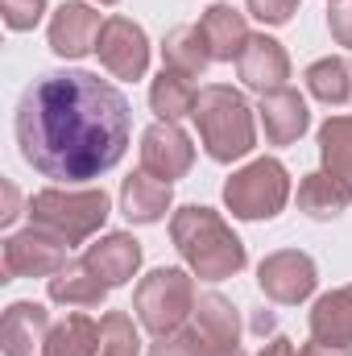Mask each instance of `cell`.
I'll return each instance as SVG.
<instances>
[{
    "mask_svg": "<svg viewBox=\"0 0 352 356\" xmlns=\"http://www.w3.org/2000/svg\"><path fill=\"white\" fill-rule=\"evenodd\" d=\"M191 166H195V145H191V137L178 124L158 120V124H150L141 133V170H150L162 182H175Z\"/></svg>",
    "mask_w": 352,
    "mask_h": 356,
    "instance_id": "10",
    "label": "cell"
},
{
    "mask_svg": "<svg viewBox=\"0 0 352 356\" xmlns=\"http://www.w3.org/2000/svg\"><path fill=\"white\" fill-rule=\"evenodd\" d=\"M99 4H116V0H99Z\"/></svg>",
    "mask_w": 352,
    "mask_h": 356,
    "instance_id": "36",
    "label": "cell"
},
{
    "mask_svg": "<svg viewBox=\"0 0 352 356\" xmlns=\"http://www.w3.org/2000/svg\"><path fill=\"white\" fill-rule=\"evenodd\" d=\"M195 298H199V290H195L191 273L162 266L137 282L133 311H137V319L150 336H170L178 327H186V319L195 315Z\"/></svg>",
    "mask_w": 352,
    "mask_h": 356,
    "instance_id": "5",
    "label": "cell"
},
{
    "mask_svg": "<svg viewBox=\"0 0 352 356\" xmlns=\"http://www.w3.org/2000/svg\"><path fill=\"white\" fill-rule=\"evenodd\" d=\"M46 290H50V302L58 307H99L112 286L88 261H67L54 277H46Z\"/></svg>",
    "mask_w": 352,
    "mask_h": 356,
    "instance_id": "19",
    "label": "cell"
},
{
    "mask_svg": "<svg viewBox=\"0 0 352 356\" xmlns=\"http://www.w3.org/2000/svg\"><path fill=\"white\" fill-rule=\"evenodd\" d=\"M195 104H199V91L191 83V75H178V71L162 67V75L150 88V108L158 112V120L178 124L182 116H195Z\"/></svg>",
    "mask_w": 352,
    "mask_h": 356,
    "instance_id": "23",
    "label": "cell"
},
{
    "mask_svg": "<svg viewBox=\"0 0 352 356\" xmlns=\"http://www.w3.org/2000/svg\"><path fill=\"white\" fill-rule=\"evenodd\" d=\"M29 220H33V228H46L50 236H58L71 249V245H83L91 232L104 228L108 195L99 186H83V191L46 186L29 199Z\"/></svg>",
    "mask_w": 352,
    "mask_h": 356,
    "instance_id": "4",
    "label": "cell"
},
{
    "mask_svg": "<svg viewBox=\"0 0 352 356\" xmlns=\"http://www.w3.org/2000/svg\"><path fill=\"white\" fill-rule=\"evenodd\" d=\"M294 356H352L344 344H323V340H311V344H303Z\"/></svg>",
    "mask_w": 352,
    "mask_h": 356,
    "instance_id": "32",
    "label": "cell"
},
{
    "mask_svg": "<svg viewBox=\"0 0 352 356\" xmlns=\"http://www.w3.org/2000/svg\"><path fill=\"white\" fill-rule=\"evenodd\" d=\"M99 356H141V332L133 315L108 311L99 319Z\"/></svg>",
    "mask_w": 352,
    "mask_h": 356,
    "instance_id": "27",
    "label": "cell"
},
{
    "mask_svg": "<svg viewBox=\"0 0 352 356\" xmlns=\"http://www.w3.org/2000/svg\"><path fill=\"white\" fill-rule=\"evenodd\" d=\"M67 266V245L46 228H25L4 241V273L13 277H54Z\"/></svg>",
    "mask_w": 352,
    "mask_h": 356,
    "instance_id": "9",
    "label": "cell"
},
{
    "mask_svg": "<svg viewBox=\"0 0 352 356\" xmlns=\"http://www.w3.org/2000/svg\"><path fill=\"white\" fill-rule=\"evenodd\" d=\"M352 207V182L332 170H311L298 182V211L311 220H336Z\"/></svg>",
    "mask_w": 352,
    "mask_h": 356,
    "instance_id": "16",
    "label": "cell"
},
{
    "mask_svg": "<svg viewBox=\"0 0 352 356\" xmlns=\"http://www.w3.org/2000/svg\"><path fill=\"white\" fill-rule=\"evenodd\" d=\"M162 63H166V71H178V75H203L207 71V63H216L211 58V50H207V38H203V29L199 25H175L170 33H166V42H162Z\"/></svg>",
    "mask_w": 352,
    "mask_h": 356,
    "instance_id": "22",
    "label": "cell"
},
{
    "mask_svg": "<svg viewBox=\"0 0 352 356\" xmlns=\"http://www.w3.org/2000/svg\"><path fill=\"white\" fill-rule=\"evenodd\" d=\"M207 356H245L241 348H207Z\"/></svg>",
    "mask_w": 352,
    "mask_h": 356,
    "instance_id": "35",
    "label": "cell"
},
{
    "mask_svg": "<svg viewBox=\"0 0 352 356\" xmlns=\"http://www.w3.org/2000/svg\"><path fill=\"white\" fill-rule=\"evenodd\" d=\"M257 286H262V294L269 302L298 307L303 298L315 294L319 269H315V261L303 249H278V253H269L262 266H257Z\"/></svg>",
    "mask_w": 352,
    "mask_h": 356,
    "instance_id": "7",
    "label": "cell"
},
{
    "mask_svg": "<svg viewBox=\"0 0 352 356\" xmlns=\"http://www.w3.org/2000/svg\"><path fill=\"white\" fill-rule=\"evenodd\" d=\"M203 38H207V50L216 63H241L245 46H249V25H245V13H237L232 4H211L199 21Z\"/></svg>",
    "mask_w": 352,
    "mask_h": 356,
    "instance_id": "18",
    "label": "cell"
},
{
    "mask_svg": "<svg viewBox=\"0 0 352 356\" xmlns=\"http://www.w3.org/2000/svg\"><path fill=\"white\" fill-rule=\"evenodd\" d=\"M191 319H195V327L203 332L207 344H216V348H241V319H237V307L224 294L203 290L195 298V315Z\"/></svg>",
    "mask_w": 352,
    "mask_h": 356,
    "instance_id": "20",
    "label": "cell"
},
{
    "mask_svg": "<svg viewBox=\"0 0 352 356\" xmlns=\"http://www.w3.org/2000/svg\"><path fill=\"white\" fill-rule=\"evenodd\" d=\"M170 199H175L170 182L154 178L150 170H137V175H129L120 182V211H125L129 224H158V220H166Z\"/></svg>",
    "mask_w": 352,
    "mask_h": 356,
    "instance_id": "15",
    "label": "cell"
},
{
    "mask_svg": "<svg viewBox=\"0 0 352 356\" xmlns=\"http://www.w3.org/2000/svg\"><path fill=\"white\" fill-rule=\"evenodd\" d=\"M319 158L323 170L352 182V116H332L319 124Z\"/></svg>",
    "mask_w": 352,
    "mask_h": 356,
    "instance_id": "26",
    "label": "cell"
},
{
    "mask_svg": "<svg viewBox=\"0 0 352 356\" xmlns=\"http://www.w3.org/2000/svg\"><path fill=\"white\" fill-rule=\"evenodd\" d=\"M207 348H216V344H207L203 332L191 323V327L170 332V336H158V340L150 344V356H207Z\"/></svg>",
    "mask_w": 352,
    "mask_h": 356,
    "instance_id": "28",
    "label": "cell"
},
{
    "mask_svg": "<svg viewBox=\"0 0 352 356\" xmlns=\"http://www.w3.org/2000/svg\"><path fill=\"white\" fill-rule=\"evenodd\" d=\"M95 54H99V63H104V71H108L112 79L133 83V79H141L145 67H150V38H145V29H141L137 21H129V17H108L104 29H99Z\"/></svg>",
    "mask_w": 352,
    "mask_h": 356,
    "instance_id": "8",
    "label": "cell"
},
{
    "mask_svg": "<svg viewBox=\"0 0 352 356\" xmlns=\"http://www.w3.org/2000/svg\"><path fill=\"white\" fill-rule=\"evenodd\" d=\"M170 241H175L178 257L186 261V269L203 282L237 277L249 261L241 236L224 224V216L199 203H186L170 216Z\"/></svg>",
    "mask_w": 352,
    "mask_h": 356,
    "instance_id": "2",
    "label": "cell"
},
{
    "mask_svg": "<svg viewBox=\"0 0 352 356\" xmlns=\"http://www.w3.org/2000/svg\"><path fill=\"white\" fill-rule=\"evenodd\" d=\"M195 124H199V141L207 149L211 162H237L249 158L257 145V129H253V108L249 99L228 83H207L199 91L195 104Z\"/></svg>",
    "mask_w": 352,
    "mask_h": 356,
    "instance_id": "3",
    "label": "cell"
},
{
    "mask_svg": "<svg viewBox=\"0 0 352 356\" xmlns=\"http://www.w3.org/2000/svg\"><path fill=\"white\" fill-rule=\"evenodd\" d=\"M83 261H88L108 286H125V282L141 269V241H133L129 232H108V236H99L95 245H88Z\"/></svg>",
    "mask_w": 352,
    "mask_h": 356,
    "instance_id": "17",
    "label": "cell"
},
{
    "mask_svg": "<svg viewBox=\"0 0 352 356\" xmlns=\"http://www.w3.org/2000/svg\"><path fill=\"white\" fill-rule=\"evenodd\" d=\"M46 356H99V323L88 315H67L50 327Z\"/></svg>",
    "mask_w": 352,
    "mask_h": 356,
    "instance_id": "24",
    "label": "cell"
},
{
    "mask_svg": "<svg viewBox=\"0 0 352 356\" xmlns=\"http://www.w3.org/2000/svg\"><path fill=\"white\" fill-rule=\"evenodd\" d=\"M307 91H311L315 99L332 104V108L349 104V99H352V71H349V63H344L340 54H336V58H319V63H311V67H307Z\"/></svg>",
    "mask_w": 352,
    "mask_h": 356,
    "instance_id": "25",
    "label": "cell"
},
{
    "mask_svg": "<svg viewBox=\"0 0 352 356\" xmlns=\"http://www.w3.org/2000/svg\"><path fill=\"white\" fill-rule=\"evenodd\" d=\"M328 29H332V38H336L340 46L352 50V0H332V8H328Z\"/></svg>",
    "mask_w": 352,
    "mask_h": 356,
    "instance_id": "31",
    "label": "cell"
},
{
    "mask_svg": "<svg viewBox=\"0 0 352 356\" xmlns=\"http://www.w3.org/2000/svg\"><path fill=\"white\" fill-rule=\"evenodd\" d=\"M0 13H4V25H8V29L25 33V29H33V25L42 21L46 0H0Z\"/></svg>",
    "mask_w": 352,
    "mask_h": 356,
    "instance_id": "29",
    "label": "cell"
},
{
    "mask_svg": "<svg viewBox=\"0 0 352 356\" xmlns=\"http://www.w3.org/2000/svg\"><path fill=\"white\" fill-rule=\"evenodd\" d=\"M290 199V175L278 158H257L224 182V203L237 220H273Z\"/></svg>",
    "mask_w": 352,
    "mask_h": 356,
    "instance_id": "6",
    "label": "cell"
},
{
    "mask_svg": "<svg viewBox=\"0 0 352 356\" xmlns=\"http://www.w3.org/2000/svg\"><path fill=\"white\" fill-rule=\"evenodd\" d=\"M99 29H104V21H99V13H95L91 4L67 0V4L54 13V21H50V50H54L58 58H83V54L95 50Z\"/></svg>",
    "mask_w": 352,
    "mask_h": 356,
    "instance_id": "12",
    "label": "cell"
},
{
    "mask_svg": "<svg viewBox=\"0 0 352 356\" xmlns=\"http://www.w3.org/2000/svg\"><path fill=\"white\" fill-rule=\"evenodd\" d=\"M257 116H262V129H265V141L269 145H294L307 133V124H311V112H307L303 95L290 91V88L262 95Z\"/></svg>",
    "mask_w": 352,
    "mask_h": 356,
    "instance_id": "14",
    "label": "cell"
},
{
    "mask_svg": "<svg viewBox=\"0 0 352 356\" xmlns=\"http://www.w3.org/2000/svg\"><path fill=\"white\" fill-rule=\"evenodd\" d=\"M311 340L323 344H352V286H340L332 294H323L311 307Z\"/></svg>",
    "mask_w": 352,
    "mask_h": 356,
    "instance_id": "21",
    "label": "cell"
},
{
    "mask_svg": "<svg viewBox=\"0 0 352 356\" xmlns=\"http://www.w3.org/2000/svg\"><path fill=\"white\" fill-rule=\"evenodd\" d=\"M253 327H257V332H273V315H269V311H257V319H253Z\"/></svg>",
    "mask_w": 352,
    "mask_h": 356,
    "instance_id": "34",
    "label": "cell"
},
{
    "mask_svg": "<svg viewBox=\"0 0 352 356\" xmlns=\"http://www.w3.org/2000/svg\"><path fill=\"white\" fill-rule=\"evenodd\" d=\"M50 311L42 302H13L0 323V344L4 356H46L50 340Z\"/></svg>",
    "mask_w": 352,
    "mask_h": 356,
    "instance_id": "13",
    "label": "cell"
},
{
    "mask_svg": "<svg viewBox=\"0 0 352 356\" xmlns=\"http://www.w3.org/2000/svg\"><path fill=\"white\" fill-rule=\"evenodd\" d=\"M257 356H294V344H290L286 336H273V340H269Z\"/></svg>",
    "mask_w": 352,
    "mask_h": 356,
    "instance_id": "33",
    "label": "cell"
},
{
    "mask_svg": "<svg viewBox=\"0 0 352 356\" xmlns=\"http://www.w3.org/2000/svg\"><path fill=\"white\" fill-rule=\"evenodd\" d=\"M245 4L262 25H286L298 13V0H245Z\"/></svg>",
    "mask_w": 352,
    "mask_h": 356,
    "instance_id": "30",
    "label": "cell"
},
{
    "mask_svg": "<svg viewBox=\"0 0 352 356\" xmlns=\"http://www.w3.org/2000/svg\"><path fill=\"white\" fill-rule=\"evenodd\" d=\"M13 129L42 178L88 182L125 158L133 112L125 91L91 71H46L25 88Z\"/></svg>",
    "mask_w": 352,
    "mask_h": 356,
    "instance_id": "1",
    "label": "cell"
},
{
    "mask_svg": "<svg viewBox=\"0 0 352 356\" xmlns=\"http://www.w3.org/2000/svg\"><path fill=\"white\" fill-rule=\"evenodd\" d=\"M237 71H241L245 88L269 95V91L286 88V79H290V54H286V46L278 38L253 33L249 46H245V54H241V63H237Z\"/></svg>",
    "mask_w": 352,
    "mask_h": 356,
    "instance_id": "11",
    "label": "cell"
}]
</instances>
